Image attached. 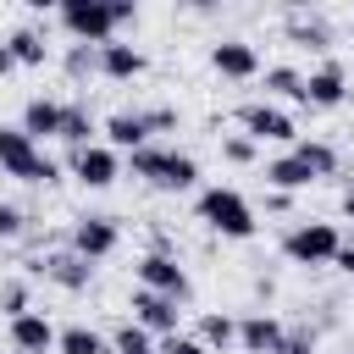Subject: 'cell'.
Segmentation results:
<instances>
[{
    "label": "cell",
    "mask_w": 354,
    "mask_h": 354,
    "mask_svg": "<svg viewBox=\"0 0 354 354\" xmlns=\"http://www.w3.org/2000/svg\"><path fill=\"white\" fill-rule=\"evenodd\" d=\"M199 221L221 238H254V205L238 194V188H205L199 194Z\"/></svg>",
    "instance_id": "1"
},
{
    "label": "cell",
    "mask_w": 354,
    "mask_h": 354,
    "mask_svg": "<svg viewBox=\"0 0 354 354\" xmlns=\"http://www.w3.org/2000/svg\"><path fill=\"white\" fill-rule=\"evenodd\" d=\"M337 249H343V238H337L332 221H299V227L282 238V254H288L293 266H332Z\"/></svg>",
    "instance_id": "2"
},
{
    "label": "cell",
    "mask_w": 354,
    "mask_h": 354,
    "mask_svg": "<svg viewBox=\"0 0 354 354\" xmlns=\"http://www.w3.org/2000/svg\"><path fill=\"white\" fill-rule=\"evenodd\" d=\"M61 22L77 44H111L116 39V17H111V0H66L61 6Z\"/></svg>",
    "instance_id": "3"
},
{
    "label": "cell",
    "mask_w": 354,
    "mask_h": 354,
    "mask_svg": "<svg viewBox=\"0 0 354 354\" xmlns=\"http://www.w3.org/2000/svg\"><path fill=\"white\" fill-rule=\"evenodd\" d=\"M238 122H243V133L254 138V144H299V127H293V116L282 111V105H271V100H254V105H243L238 111Z\"/></svg>",
    "instance_id": "4"
},
{
    "label": "cell",
    "mask_w": 354,
    "mask_h": 354,
    "mask_svg": "<svg viewBox=\"0 0 354 354\" xmlns=\"http://www.w3.org/2000/svg\"><path fill=\"white\" fill-rule=\"evenodd\" d=\"M138 288H149V293H166V299H188V271L166 254V249H149L144 260H138Z\"/></svg>",
    "instance_id": "5"
},
{
    "label": "cell",
    "mask_w": 354,
    "mask_h": 354,
    "mask_svg": "<svg viewBox=\"0 0 354 354\" xmlns=\"http://www.w3.org/2000/svg\"><path fill=\"white\" fill-rule=\"evenodd\" d=\"M116 243H122V227H116L111 216H83V221L72 227V254H83L88 266L105 260V254H116Z\"/></svg>",
    "instance_id": "6"
},
{
    "label": "cell",
    "mask_w": 354,
    "mask_h": 354,
    "mask_svg": "<svg viewBox=\"0 0 354 354\" xmlns=\"http://www.w3.org/2000/svg\"><path fill=\"white\" fill-rule=\"evenodd\" d=\"M72 171H77V183H88V188H111V183L122 177V155H116L111 144H88V149H72Z\"/></svg>",
    "instance_id": "7"
},
{
    "label": "cell",
    "mask_w": 354,
    "mask_h": 354,
    "mask_svg": "<svg viewBox=\"0 0 354 354\" xmlns=\"http://www.w3.org/2000/svg\"><path fill=\"white\" fill-rule=\"evenodd\" d=\"M133 321H138L149 337H171V332H177V299L138 288V293H133Z\"/></svg>",
    "instance_id": "8"
},
{
    "label": "cell",
    "mask_w": 354,
    "mask_h": 354,
    "mask_svg": "<svg viewBox=\"0 0 354 354\" xmlns=\"http://www.w3.org/2000/svg\"><path fill=\"white\" fill-rule=\"evenodd\" d=\"M282 343H288V332H282L277 315L254 310V315L238 321V348H243V354H282Z\"/></svg>",
    "instance_id": "9"
},
{
    "label": "cell",
    "mask_w": 354,
    "mask_h": 354,
    "mask_svg": "<svg viewBox=\"0 0 354 354\" xmlns=\"http://www.w3.org/2000/svg\"><path fill=\"white\" fill-rule=\"evenodd\" d=\"M210 66H216L221 77H238V83H243V77L260 72V50H254L249 39H216V44H210Z\"/></svg>",
    "instance_id": "10"
},
{
    "label": "cell",
    "mask_w": 354,
    "mask_h": 354,
    "mask_svg": "<svg viewBox=\"0 0 354 354\" xmlns=\"http://www.w3.org/2000/svg\"><path fill=\"white\" fill-rule=\"evenodd\" d=\"M55 337H61V332L50 326V315H44V310H28V315H17V321H11V348H17V354H50V348H55Z\"/></svg>",
    "instance_id": "11"
},
{
    "label": "cell",
    "mask_w": 354,
    "mask_h": 354,
    "mask_svg": "<svg viewBox=\"0 0 354 354\" xmlns=\"http://www.w3.org/2000/svg\"><path fill=\"white\" fill-rule=\"evenodd\" d=\"M343 66L337 61H326V66H315V72H304V105L310 111H332V105H343Z\"/></svg>",
    "instance_id": "12"
},
{
    "label": "cell",
    "mask_w": 354,
    "mask_h": 354,
    "mask_svg": "<svg viewBox=\"0 0 354 354\" xmlns=\"http://www.w3.org/2000/svg\"><path fill=\"white\" fill-rule=\"evenodd\" d=\"M61 116H66V105H61V100L33 94V100L22 105V122H17V127H22V133L39 144V138H61Z\"/></svg>",
    "instance_id": "13"
},
{
    "label": "cell",
    "mask_w": 354,
    "mask_h": 354,
    "mask_svg": "<svg viewBox=\"0 0 354 354\" xmlns=\"http://www.w3.org/2000/svg\"><path fill=\"white\" fill-rule=\"evenodd\" d=\"M144 50L138 44H122V39H111V44H100V72L105 77H116V83H133V77H144Z\"/></svg>",
    "instance_id": "14"
},
{
    "label": "cell",
    "mask_w": 354,
    "mask_h": 354,
    "mask_svg": "<svg viewBox=\"0 0 354 354\" xmlns=\"http://www.w3.org/2000/svg\"><path fill=\"white\" fill-rule=\"evenodd\" d=\"M33 160H39V144H33V138H28L22 127H0V171L22 183Z\"/></svg>",
    "instance_id": "15"
},
{
    "label": "cell",
    "mask_w": 354,
    "mask_h": 354,
    "mask_svg": "<svg viewBox=\"0 0 354 354\" xmlns=\"http://www.w3.org/2000/svg\"><path fill=\"white\" fill-rule=\"evenodd\" d=\"M105 144L122 155H133V149H144L149 144V127H144V111H116V116H105Z\"/></svg>",
    "instance_id": "16"
},
{
    "label": "cell",
    "mask_w": 354,
    "mask_h": 354,
    "mask_svg": "<svg viewBox=\"0 0 354 354\" xmlns=\"http://www.w3.org/2000/svg\"><path fill=\"white\" fill-rule=\"evenodd\" d=\"M266 183H271V194H299V188H310V183H315V171L288 149V155L266 160Z\"/></svg>",
    "instance_id": "17"
},
{
    "label": "cell",
    "mask_w": 354,
    "mask_h": 354,
    "mask_svg": "<svg viewBox=\"0 0 354 354\" xmlns=\"http://www.w3.org/2000/svg\"><path fill=\"white\" fill-rule=\"evenodd\" d=\"M88 271H94V266H88L83 254H72V249L44 260V277H50L55 288H66V293H83V288H88Z\"/></svg>",
    "instance_id": "18"
},
{
    "label": "cell",
    "mask_w": 354,
    "mask_h": 354,
    "mask_svg": "<svg viewBox=\"0 0 354 354\" xmlns=\"http://www.w3.org/2000/svg\"><path fill=\"white\" fill-rule=\"evenodd\" d=\"M194 183H199V160H194V155H177V149H166L155 188H171V194H183V188H194Z\"/></svg>",
    "instance_id": "19"
},
{
    "label": "cell",
    "mask_w": 354,
    "mask_h": 354,
    "mask_svg": "<svg viewBox=\"0 0 354 354\" xmlns=\"http://www.w3.org/2000/svg\"><path fill=\"white\" fill-rule=\"evenodd\" d=\"M55 354H111V343H105L94 326L72 321V326H61V337H55Z\"/></svg>",
    "instance_id": "20"
},
{
    "label": "cell",
    "mask_w": 354,
    "mask_h": 354,
    "mask_svg": "<svg viewBox=\"0 0 354 354\" xmlns=\"http://www.w3.org/2000/svg\"><path fill=\"white\" fill-rule=\"evenodd\" d=\"M6 44H11L17 66H44V55H50V44H44V33H39V28H17Z\"/></svg>",
    "instance_id": "21"
},
{
    "label": "cell",
    "mask_w": 354,
    "mask_h": 354,
    "mask_svg": "<svg viewBox=\"0 0 354 354\" xmlns=\"http://www.w3.org/2000/svg\"><path fill=\"white\" fill-rule=\"evenodd\" d=\"M194 337H199L205 348H232V343H238V321L210 310V315H199V332H194Z\"/></svg>",
    "instance_id": "22"
},
{
    "label": "cell",
    "mask_w": 354,
    "mask_h": 354,
    "mask_svg": "<svg viewBox=\"0 0 354 354\" xmlns=\"http://www.w3.org/2000/svg\"><path fill=\"white\" fill-rule=\"evenodd\" d=\"M61 138H66L72 149H88V144H94V116H88V105H66V116H61Z\"/></svg>",
    "instance_id": "23"
},
{
    "label": "cell",
    "mask_w": 354,
    "mask_h": 354,
    "mask_svg": "<svg viewBox=\"0 0 354 354\" xmlns=\"http://www.w3.org/2000/svg\"><path fill=\"white\" fill-rule=\"evenodd\" d=\"M293 155H299L315 177H332V166H337V149H332V144H321V138H299V144H293Z\"/></svg>",
    "instance_id": "24"
},
{
    "label": "cell",
    "mask_w": 354,
    "mask_h": 354,
    "mask_svg": "<svg viewBox=\"0 0 354 354\" xmlns=\"http://www.w3.org/2000/svg\"><path fill=\"white\" fill-rule=\"evenodd\" d=\"M266 94L304 100V72H299V66H266Z\"/></svg>",
    "instance_id": "25"
},
{
    "label": "cell",
    "mask_w": 354,
    "mask_h": 354,
    "mask_svg": "<svg viewBox=\"0 0 354 354\" xmlns=\"http://www.w3.org/2000/svg\"><path fill=\"white\" fill-rule=\"evenodd\" d=\"M111 343H116V354H155V337H149L138 321H122Z\"/></svg>",
    "instance_id": "26"
},
{
    "label": "cell",
    "mask_w": 354,
    "mask_h": 354,
    "mask_svg": "<svg viewBox=\"0 0 354 354\" xmlns=\"http://www.w3.org/2000/svg\"><path fill=\"white\" fill-rule=\"evenodd\" d=\"M160 160H166V149H155V144H144V149H133V155H127L133 177H144V183H155V177H160Z\"/></svg>",
    "instance_id": "27"
},
{
    "label": "cell",
    "mask_w": 354,
    "mask_h": 354,
    "mask_svg": "<svg viewBox=\"0 0 354 354\" xmlns=\"http://www.w3.org/2000/svg\"><path fill=\"white\" fill-rule=\"evenodd\" d=\"M155 354H210V348L188 332H171V337H155Z\"/></svg>",
    "instance_id": "28"
},
{
    "label": "cell",
    "mask_w": 354,
    "mask_h": 354,
    "mask_svg": "<svg viewBox=\"0 0 354 354\" xmlns=\"http://www.w3.org/2000/svg\"><path fill=\"white\" fill-rule=\"evenodd\" d=\"M66 72H72V77H83V72H100V50H94V44H72V55H66Z\"/></svg>",
    "instance_id": "29"
},
{
    "label": "cell",
    "mask_w": 354,
    "mask_h": 354,
    "mask_svg": "<svg viewBox=\"0 0 354 354\" xmlns=\"http://www.w3.org/2000/svg\"><path fill=\"white\" fill-rule=\"evenodd\" d=\"M221 155H227L232 166H249V160H254V138H249V133H232V138H221Z\"/></svg>",
    "instance_id": "30"
},
{
    "label": "cell",
    "mask_w": 354,
    "mask_h": 354,
    "mask_svg": "<svg viewBox=\"0 0 354 354\" xmlns=\"http://www.w3.org/2000/svg\"><path fill=\"white\" fill-rule=\"evenodd\" d=\"M0 304H6V315H11V321H17V315H28V288H22V282H6Z\"/></svg>",
    "instance_id": "31"
},
{
    "label": "cell",
    "mask_w": 354,
    "mask_h": 354,
    "mask_svg": "<svg viewBox=\"0 0 354 354\" xmlns=\"http://www.w3.org/2000/svg\"><path fill=\"white\" fill-rule=\"evenodd\" d=\"M288 33H293V39H299V44H315V50H321V44H326V28H321V22H293V28H288Z\"/></svg>",
    "instance_id": "32"
},
{
    "label": "cell",
    "mask_w": 354,
    "mask_h": 354,
    "mask_svg": "<svg viewBox=\"0 0 354 354\" xmlns=\"http://www.w3.org/2000/svg\"><path fill=\"white\" fill-rule=\"evenodd\" d=\"M55 171H61V166H55L50 155H39V160L28 166V177H22V183H55Z\"/></svg>",
    "instance_id": "33"
},
{
    "label": "cell",
    "mask_w": 354,
    "mask_h": 354,
    "mask_svg": "<svg viewBox=\"0 0 354 354\" xmlns=\"http://www.w3.org/2000/svg\"><path fill=\"white\" fill-rule=\"evenodd\" d=\"M17 232H22V210L0 199V238H17Z\"/></svg>",
    "instance_id": "34"
},
{
    "label": "cell",
    "mask_w": 354,
    "mask_h": 354,
    "mask_svg": "<svg viewBox=\"0 0 354 354\" xmlns=\"http://www.w3.org/2000/svg\"><path fill=\"white\" fill-rule=\"evenodd\" d=\"M171 122H177V111H166V105H160V111H144V127H149V133H160V127H171Z\"/></svg>",
    "instance_id": "35"
},
{
    "label": "cell",
    "mask_w": 354,
    "mask_h": 354,
    "mask_svg": "<svg viewBox=\"0 0 354 354\" xmlns=\"http://www.w3.org/2000/svg\"><path fill=\"white\" fill-rule=\"evenodd\" d=\"M282 354H315V337H310V332H293V337L282 343Z\"/></svg>",
    "instance_id": "36"
},
{
    "label": "cell",
    "mask_w": 354,
    "mask_h": 354,
    "mask_svg": "<svg viewBox=\"0 0 354 354\" xmlns=\"http://www.w3.org/2000/svg\"><path fill=\"white\" fill-rule=\"evenodd\" d=\"M111 17H116V28H122V22L138 17V6H133V0H111Z\"/></svg>",
    "instance_id": "37"
},
{
    "label": "cell",
    "mask_w": 354,
    "mask_h": 354,
    "mask_svg": "<svg viewBox=\"0 0 354 354\" xmlns=\"http://www.w3.org/2000/svg\"><path fill=\"white\" fill-rule=\"evenodd\" d=\"M332 266H337V271H343V277H354V243H343V249H337V260H332Z\"/></svg>",
    "instance_id": "38"
},
{
    "label": "cell",
    "mask_w": 354,
    "mask_h": 354,
    "mask_svg": "<svg viewBox=\"0 0 354 354\" xmlns=\"http://www.w3.org/2000/svg\"><path fill=\"white\" fill-rule=\"evenodd\" d=\"M11 66H17V55H11V44H6V39H0V77H6V72H11Z\"/></svg>",
    "instance_id": "39"
},
{
    "label": "cell",
    "mask_w": 354,
    "mask_h": 354,
    "mask_svg": "<svg viewBox=\"0 0 354 354\" xmlns=\"http://www.w3.org/2000/svg\"><path fill=\"white\" fill-rule=\"evenodd\" d=\"M343 216H348V221H354V188H348V194H343Z\"/></svg>",
    "instance_id": "40"
},
{
    "label": "cell",
    "mask_w": 354,
    "mask_h": 354,
    "mask_svg": "<svg viewBox=\"0 0 354 354\" xmlns=\"http://www.w3.org/2000/svg\"><path fill=\"white\" fill-rule=\"evenodd\" d=\"M348 354H354V348H348Z\"/></svg>",
    "instance_id": "41"
}]
</instances>
